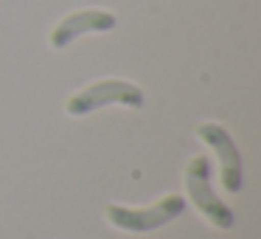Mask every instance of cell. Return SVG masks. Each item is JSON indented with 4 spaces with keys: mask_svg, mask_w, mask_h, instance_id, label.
Listing matches in <instances>:
<instances>
[{
    "mask_svg": "<svg viewBox=\"0 0 261 239\" xmlns=\"http://www.w3.org/2000/svg\"><path fill=\"white\" fill-rule=\"evenodd\" d=\"M186 194L191 200V205L216 231H230L233 228L236 214L225 200H219V194L211 186V160L205 155H194L186 163Z\"/></svg>",
    "mask_w": 261,
    "mask_h": 239,
    "instance_id": "1",
    "label": "cell"
},
{
    "mask_svg": "<svg viewBox=\"0 0 261 239\" xmlns=\"http://www.w3.org/2000/svg\"><path fill=\"white\" fill-rule=\"evenodd\" d=\"M186 211V200L180 194H166L158 203L143 205V208H132V205H121V203H110L104 208V217L113 228L126 233H152L160 231L163 225H169L171 220Z\"/></svg>",
    "mask_w": 261,
    "mask_h": 239,
    "instance_id": "2",
    "label": "cell"
},
{
    "mask_svg": "<svg viewBox=\"0 0 261 239\" xmlns=\"http://www.w3.org/2000/svg\"><path fill=\"white\" fill-rule=\"evenodd\" d=\"M107 104H124V107H143V90L132 82L124 79H104V82H93L90 87L73 93L65 104V113L82 118V115L93 113V110H101Z\"/></svg>",
    "mask_w": 261,
    "mask_h": 239,
    "instance_id": "3",
    "label": "cell"
},
{
    "mask_svg": "<svg viewBox=\"0 0 261 239\" xmlns=\"http://www.w3.org/2000/svg\"><path fill=\"white\" fill-rule=\"evenodd\" d=\"M197 138L202 144H208L211 149L216 152V160H219V177L225 192L236 194L242 192L244 186V163H242V152H239L236 141L230 138V132L225 130L222 124H199L197 127Z\"/></svg>",
    "mask_w": 261,
    "mask_h": 239,
    "instance_id": "4",
    "label": "cell"
},
{
    "mask_svg": "<svg viewBox=\"0 0 261 239\" xmlns=\"http://www.w3.org/2000/svg\"><path fill=\"white\" fill-rule=\"evenodd\" d=\"M115 26V17L110 12H98V9H87V12H76L65 17L57 29L51 31V45L54 48H68L76 37L93 34V31H110Z\"/></svg>",
    "mask_w": 261,
    "mask_h": 239,
    "instance_id": "5",
    "label": "cell"
}]
</instances>
